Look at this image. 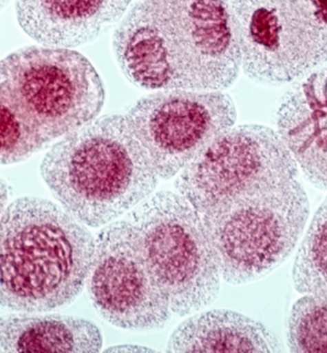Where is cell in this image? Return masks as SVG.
Instances as JSON below:
<instances>
[{
	"label": "cell",
	"instance_id": "1",
	"mask_svg": "<svg viewBox=\"0 0 327 353\" xmlns=\"http://www.w3.org/2000/svg\"><path fill=\"white\" fill-rule=\"evenodd\" d=\"M112 47L124 75L149 91H224L242 68L230 0H140Z\"/></svg>",
	"mask_w": 327,
	"mask_h": 353
},
{
	"label": "cell",
	"instance_id": "2",
	"mask_svg": "<svg viewBox=\"0 0 327 353\" xmlns=\"http://www.w3.org/2000/svg\"><path fill=\"white\" fill-rule=\"evenodd\" d=\"M94 250L93 234L63 207L39 197L14 201L1 216V306L36 313L71 303Z\"/></svg>",
	"mask_w": 327,
	"mask_h": 353
},
{
	"label": "cell",
	"instance_id": "3",
	"mask_svg": "<svg viewBox=\"0 0 327 353\" xmlns=\"http://www.w3.org/2000/svg\"><path fill=\"white\" fill-rule=\"evenodd\" d=\"M41 174L61 206L91 228L134 209L160 179L121 114L103 115L64 136L45 154Z\"/></svg>",
	"mask_w": 327,
	"mask_h": 353
},
{
	"label": "cell",
	"instance_id": "4",
	"mask_svg": "<svg viewBox=\"0 0 327 353\" xmlns=\"http://www.w3.org/2000/svg\"><path fill=\"white\" fill-rule=\"evenodd\" d=\"M308 216L310 202L299 179L202 214L221 278L246 285L277 269L293 254Z\"/></svg>",
	"mask_w": 327,
	"mask_h": 353
},
{
	"label": "cell",
	"instance_id": "5",
	"mask_svg": "<svg viewBox=\"0 0 327 353\" xmlns=\"http://www.w3.org/2000/svg\"><path fill=\"white\" fill-rule=\"evenodd\" d=\"M0 99L17 108L50 145L96 119L105 89L85 55L31 46L2 59Z\"/></svg>",
	"mask_w": 327,
	"mask_h": 353
},
{
	"label": "cell",
	"instance_id": "6",
	"mask_svg": "<svg viewBox=\"0 0 327 353\" xmlns=\"http://www.w3.org/2000/svg\"><path fill=\"white\" fill-rule=\"evenodd\" d=\"M139 234L145 257L169 302L185 317L213 304L221 274L202 216L180 194H151L126 216Z\"/></svg>",
	"mask_w": 327,
	"mask_h": 353
},
{
	"label": "cell",
	"instance_id": "7",
	"mask_svg": "<svg viewBox=\"0 0 327 353\" xmlns=\"http://www.w3.org/2000/svg\"><path fill=\"white\" fill-rule=\"evenodd\" d=\"M242 68L266 85L295 82L327 63V0H230Z\"/></svg>",
	"mask_w": 327,
	"mask_h": 353
},
{
	"label": "cell",
	"instance_id": "8",
	"mask_svg": "<svg viewBox=\"0 0 327 353\" xmlns=\"http://www.w3.org/2000/svg\"><path fill=\"white\" fill-rule=\"evenodd\" d=\"M299 167L277 131L233 126L179 172L174 186L202 216L298 179Z\"/></svg>",
	"mask_w": 327,
	"mask_h": 353
},
{
	"label": "cell",
	"instance_id": "9",
	"mask_svg": "<svg viewBox=\"0 0 327 353\" xmlns=\"http://www.w3.org/2000/svg\"><path fill=\"white\" fill-rule=\"evenodd\" d=\"M125 117L158 177L167 180L234 126L237 110L222 91L160 90L138 101Z\"/></svg>",
	"mask_w": 327,
	"mask_h": 353
},
{
	"label": "cell",
	"instance_id": "10",
	"mask_svg": "<svg viewBox=\"0 0 327 353\" xmlns=\"http://www.w3.org/2000/svg\"><path fill=\"white\" fill-rule=\"evenodd\" d=\"M87 292L101 317L121 329H160L171 317L139 234L126 218L110 223L96 237Z\"/></svg>",
	"mask_w": 327,
	"mask_h": 353
},
{
	"label": "cell",
	"instance_id": "11",
	"mask_svg": "<svg viewBox=\"0 0 327 353\" xmlns=\"http://www.w3.org/2000/svg\"><path fill=\"white\" fill-rule=\"evenodd\" d=\"M275 124L306 179L327 190V63L283 94Z\"/></svg>",
	"mask_w": 327,
	"mask_h": 353
},
{
	"label": "cell",
	"instance_id": "12",
	"mask_svg": "<svg viewBox=\"0 0 327 353\" xmlns=\"http://www.w3.org/2000/svg\"><path fill=\"white\" fill-rule=\"evenodd\" d=\"M132 0H16L25 34L45 47L86 45L120 22Z\"/></svg>",
	"mask_w": 327,
	"mask_h": 353
},
{
	"label": "cell",
	"instance_id": "13",
	"mask_svg": "<svg viewBox=\"0 0 327 353\" xmlns=\"http://www.w3.org/2000/svg\"><path fill=\"white\" fill-rule=\"evenodd\" d=\"M167 352H281L275 334L260 321L213 309L191 316L169 336Z\"/></svg>",
	"mask_w": 327,
	"mask_h": 353
},
{
	"label": "cell",
	"instance_id": "14",
	"mask_svg": "<svg viewBox=\"0 0 327 353\" xmlns=\"http://www.w3.org/2000/svg\"><path fill=\"white\" fill-rule=\"evenodd\" d=\"M103 343L100 327L73 316L22 314L0 323L1 353H96Z\"/></svg>",
	"mask_w": 327,
	"mask_h": 353
},
{
	"label": "cell",
	"instance_id": "15",
	"mask_svg": "<svg viewBox=\"0 0 327 353\" xmlns=\"http://www.w3.org/2000/svg\"><path fill=\"white\" fill-rule=\"evenodd\" d=\"M292 280L299 294L327 296V196L297 250Z\"/></svg>",
	"mask_w": 327,
	"mask_h": 353
},
{
	"label": "cell",
	"instance_id": "16",
	"mask_svg": "<svg viewBox=\"0 0 327 353\" xmlns=\"http://www.w3.org/2000/svg\"><path fill=\"white\" fill-rule=\"evenodd\" d=\"M287 340L291 352H327V296L305 294L295 302Z\"/></svg>",
	"mask_w": 327,
	"mask_h": 353
},
{
	"label": "cell",
	"instance_id": "17",
	"mask_svg": "<svg viewBox=\"0 0 327 353\" xmlns=\"http://www.w3.org/2000/svg\"><path fill=\"white\" fill-rule=\"evenodd\" d=\"M1 105V163H19L50 146L41 134L9 101L0 99Z\"/></svg>",
	"mask_w": 327,
	"mask_h": 353
},
{
	"label": "cell",
	"instance_id": "18",
	"mask_svg": "<svg viewBox=\"0 0 327 353\" xmlns=\"http://www.w3.org/2000/svg\"><path fill=\"white\" fill-rule=\"evenodd\" d=\"M9 0H2V7L6 6V4L8 3Z\"/></svg>",
	"mask_w": 327,
	"mask_h": 353
}]
</instances>
